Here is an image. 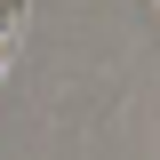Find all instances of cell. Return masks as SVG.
Masks as SVG:
<instances>
[{"label":"cell","mask_w":160,"mask_h":160,"mask_svg":"<svg viewBox=\"0 0 160 160\" xmlns=\"http://www.w3.org/2000/svg\"><path fill=\"white\" fill-rule=\"evenodd\" d=\"M16 24H24V0H0V40L16 32Z\"/></svg>","instance_id":"6da1fadb"}]
</instances>
